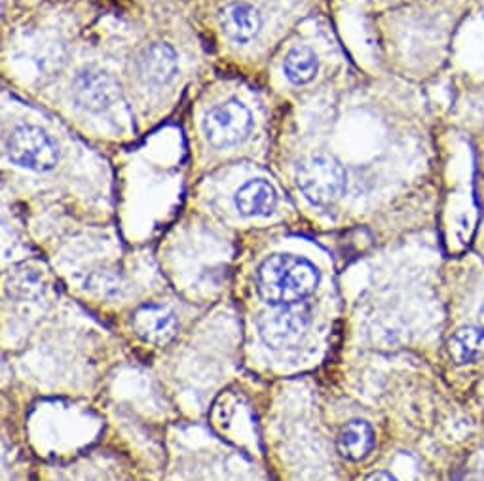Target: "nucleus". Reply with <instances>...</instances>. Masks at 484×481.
I'll return each instance as SVG.
<instances>
[{
  "label": "nucleus",
  "instance_id": "f257e3e1",
  "mask_svg": "<svg viewBox=\"0 0 484 481\" xmlns=\"http://www.w3.org/2000/svg\"><path fill=\"white\" fill-rule=\"evenodd\" d=\"M258 294L266 303L295 305L312 296L319 271L306 258L293 255H274L258 269Z\"/></svg>",
  "mask_w": 484,
  "mask_h": 481
},
{
  "label": "nucleus",
  "instance_id": "f03ea898",
  "mask_svg": "<svg viewBox=\"0 0 484 481\" xmlns=\"http://www.w3.org/2000/svg\"><path fill=\"white\" fill-rule=\"evenodd\" d=\"M6 158L24 167V169L46 173L52 171L59 161V149L55 140L36 125H17L5 137Z\"/></svg>",
  "mask_w": 484,
  "mask_h": 481
},
{
  "label": "nucleus",
  "instance_id": "7ed1b4c3",
  "mask_svg": "<svg viewBox=\"0 0 484 481\" xmlns=\"http://www.w3.org/2000/svg\"><path fill=\"white\" fill-rule=\"evenodd\" d=\"M346 171L329 156H314L298 169L296 184L310 203L325 207L334 203L346 190Z\"/></svg>",
  "mask_w": 484,
  "mask_h": 481
},
{
  "label": "nucleus",
  "instance_id": "20e7f679",
  "mask_svg": "<svg viewBox=\"0 0 484 481\" xmlns=\"http://www.w3.org/2000/svg\"><path fill=\"white\" fill-rule=\"evenodd\" d=\"M253 128V114L244 102L228 99L206 114L204 135L215 149H230L244 140Z\"/></svg>",
  "mask_w": 484,
  "mask_h": 481
},
{
  "label": "nucleus",
  "instance_id": "39448f33",
  "mask_svg": "<svg viewBox=\"0 0 484 481\" xmlns=\"http://www.w3.org/2000/svg\"><path fill=\"white\" fill-rule=\"evenodd\" d=\"M308 328V309L300 303L274 305L258 319V333L262 342L272 349L295 345Z\"/></svg>",
  "mask_w": 484,
  "mask_h": 481
},
{
  "label": "nucleus",
  "instance_id": "423d86ee",
  "mask_svg": "<svg viewBox=\"0 0 484 481\" xmlns=\"http://www.w3.org/2000/svg\"><path fill=\"white\" fill-rule=\"evenodd\" d=\"M73 99L86 112L105 114L120 102V86L103 71H84L74 80Z\"/></svg>",
  "mask_w": 484,
  "mask_h": 481
},
{
  "label": "nucleus",
  "instance_id": "0eeeda50",
  "mask_svg": "<svg viewBox=\"0 0 484 481\" xmlns=\"http://www.w3.org/2000/svg\"><path fill=\"white\" fill-rule=\"evenodd\" d=\"M135 72L147 86H168L179 74V57L169 44L145 46L135 57Z\"/></svg>",
  "mask_w": 484,
  "mask_h": 481
},
{
  "label": "nucleus",
  "instance_id": "6e6552de",
  "mask_svg": "<svg viewBox=\"0 0 484 481\" xmlns=\"http://www.w3.org/2000/svg\"><path fill=\"white\" fill-rule=\"evenodd\" d=\"M137 336L152 345H166L177 333V319L173 313L160 305H143L133 313L131 319Z\"/></svg>",
  "mask_w": 484,
  "mask_h": 481
},
{
  "label": "nucleus",
  "instance_id": "1a4fd4ad",
  "mask_svg": "<svg viewBox=\"0 0 484 481\" xmlns=\"http://www.w3.org/2000/svg\"><path fill=\"white\" fill-rule=\"evenodd\" d=\"M220 29L236 44H247L260 33L262 17L246 3H232L220 12Z\"/></svg>",
  "mask_w": 484,
  "mask_h": 481
},
{
  "label": "nucleus",
  "instance_id": "9d476101",
  "mask_svg": "<svg viewBox=\"0 0 484 481\" xmlns=\"http://www.w3.org/2000/svg\"><path fill=\"white\" fill-rule=\"evenodd\" d=\"M234 203L241 216H270L277 205V192L270 182L255 178L239 188Z\"/></svg>",
  "mask_w": 484,
  "mask_h": 481
},
{
  "label": "nucleus",
  "instance_id": "9b49d317",
  "mask_svg": "<svg viewBox=\"0 0 484 481\" xmlns=\"http://www.w3.org/2000/svg\"><path fill=\"white\" fill-rule=\"evenodd\" d=\"M447 349L450 359L460 366L484 361V330L480 326H463L456 330Z\"/></svg>",
  "mask_w": 484,
  "mask_h": 481
},
{
  "label": "nucleus",
  "instance_id": "f8f14e48",
  "mask_svg": "<svg viewBox=\"0 0 484 481\" xmlns=\"http://www.w3.org/2000/svg\"><path fill=\"white\" fill-rule=\"evenodd\" d=\"M338 453L348 461H361L374 447V430L365 421H352L338 434Z\"/></svg>",
  "mask_w": 484,
  "mask_h": 481
},
{
  "label": "nucleus",
  "instance_id": "ddd939ff",
  "mask_svg": "<svg viewBox=\"0 0 484 481\" xmlns=\"http://www.w3.org/2000/svg\"><path fill=\"white\" fill-rule=\"evenodd\" d=\"M284 72L289 82L302 86L315 78L317 72V55L308 46H296L293 48L286 61H284Z\"/></svg>",
  "mask_w": 484,
  "mask_h": 481
},
{
  "label": "nucleus",
  "instance_id": "4468645a",
  "mask_svg": "<svg viewBox=\"0 0 484 481\" xmlns=\"http://www.w3.org/2000/svg\"><path fill=\"white\" fill-rule=\"evenodd\" d=\"M365 481H397V479L388 472H374Z\"/></svg>",
  "mask_w": 484,
  "mask_h": 481
},
{
  "label": "nucleus",
  "instance_id": "2eb2a0df",
  "mask_svg": "<svg viewBox=\"0 0 484 481\" xmlns=\"http://www.w3.org/2000/svg\"><path fill=\"white\" fill-rule=\"evenodd\" d=\"M479 322H480V328L484 330V305H482L480 311H479Z\"/></svg>",
  "mask_w": 484,
  "mask_h": 481
}]
</instances>
